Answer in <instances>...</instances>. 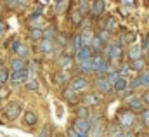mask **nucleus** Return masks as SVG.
Returning <instances> with one entry per match:
<instances>
[{
  "label": "nucleus",
  "mask_w": 149,
  "mask_h": 137,
  "mask_svg": "<svg viewBox=\"0 0 149 137\" xmlns=\"http://www.w3.org/2000/svg\"><path fill=\"white\" fill-rule=\"evenodd\" d=\"M135 122H137L135 113H132V111H128V109H121V111L118 113V116H116V125H118L121 130H130V129L135 125Z\"/></svg>",
  "instance_id": "1"
},
{
  "label": "nucleus",
  "mask_w": 149,
  "mask_h": 137,
  "mask_svg": "<svg viewBox=\"0 0 149 137\" xmlns=\"http://www.w3.org/2000/svg\"><path fill=\"white\" fill-rule=\"evenodd\" d=\"M92 66H94V73L99 75V76H106L113 69V66L109 64V61L104 59V56H101V54H97V56L92 57Z\"/></svg>",
  "instance_id": "2"
},
{
  "label": "nucleus",
  "mask_w": 149,
  "mask_h": 137,
  "mask_svg": "<svg viewBox=\"0 0 149 137\" xmlns=\"http://www.w3.org/2000/svg\"><path fill=\"white\" fill-rule=\"evenodd\" d=\"M104 52H106L104 59H108V61H120L123 57V47L118 42L116 43H106Z\"/></svg>",
  "instance_id": "3"
},
{
  "label": "nucleus",
  "mask_w": 149,
  "mask_h": 137,
  "mask_svg": "<svg viewBox=\"0 0 149 137\" xmlns=\"http://www.w3.org/2000/svg\"><path fill=\"white\" fill-rule=\"evenodd\" d=\"M21 111H23V104L19 103V101H10V103L5 104V108H3V115L10 122L12 120H17L19 115H21Z\"/></svg>",
  "instance_id": "4"
},
{
  "label": "nucleus",
  "mask_w": 149,
  "mask_h": 137,
  "mask_svg": "<svg viewBox=\"0 0 149 137\" xmlns=\"http://www.w3.org/2000/svg\"><path fill=\"white\" fill-rule=\"evenodd\" d=\"M70 87L74 89V90L80 94V92H83V90H87V89L90 87V82H88V78H87V76L78 75V76H73V78L70 80Z\"/></svg>",
  "instance_id": "5"
},
{
  "label": "nucleus",
  "mask_w": 149,
  "mask_h": 137,
  "mask_svg": "<svg viewBox=\"0 0 149 137\" xmlns=\"http://www.w3.org/2000/svg\"><path fill=\"white\" fill-rule=\"evenodd\" d=\"M12 52H14L17 57H21V59H26V57H30V54H31V49H30L28 45L21 43L19 40H14V42H12Z\"/></svg>",
  "instance_id": "6"
},
{
  "label": "nucleus",
  "mask_w": 149,
  "mask_h": 137,
  "mask_svg": "<svg viewBox=\"0 0 149 137\" xmlns=\"http://www.w3.org/2000/svg\"><path fill=\"white\" fill-rule=\"evenodd\" d=\"M28 78H30V73H28V68H26V69H23V71H10L9 82L12 85H23V83H26Z\"/></svg>",
  "instance_id": "7"
},
{
  "label": "nucleus",
  "mask_w": 149,
  "mask_h": 137,
  "mask_svg": "<svg viewBox=\"0 0 149 137\" xmlns=\"http://www.w3.org/2000/svg\"><path fill=\"white\" fill-rule=\"evenodd\" d=\"M61 96H63V99H64L68 104H78V103H80V94H78L74 89H71L70 85L63 89Z\"/></svg>",
  "instance_id": "8"
},
{
  "label": "nucleus",
  "mask_w": 149,
  "mask_h": 137,
  "mask_svg": "<svg viewBox=\"0 0 149 137\" xmlns=\"http://www.w3.org/2000/svg\"><path fill=\"white\" fill-rule=\"evenodd\" d=\"M127 108H128V111H132V113H141L142 109H144V103H142V99L141 97H137V96H130V97H127Z\"/></svg>",
  "instance_id": "9"
},
{
  "label": "nucleus",
  "mask_w": 149,
  "mask_h": 137,
  "mask_svg": "<svg viewBox=\"0 0 149 137\" xmlns=\"http://www.w3.org/2000/svg\"><path fill=\"white\" fill-rule=\"evenodd\" d=\"M95 87H97L99 92H102V94H109V92L113 90V82L108 78V76H99V78L95 80Z\"/></svg>",
  "instance_id": "10"
},
{
  "label": "nucleus",
  "mask_w": 149,
  "mask_h": 137,
  "mask_svg": "<svg viewBox=\"0 0 149 137\" xmlns=\"http://www.w3.org/2000/svg\"><path fill=\"white\" fill-rule=\"evenodd\" d=\"M57 66H59V69H64V71H70V69L74 66V57L71 56V54H63L59 59H57Z\"/></svg>",
  "instance_id": "11"
},
{
  "label": "nucleus",
  "mask_w": 149,
  "mask_h": 137,
  "mask_svg": "<svg viewBox=\"0 0 149 137\" xmlns=\"http://www.w3.org/2000/svg\"><path fill=\"white\" fill-rule=\"evenodd\" d=\"M104 10H106V2L104 0H94V2H90V16L92 17L102 16Z\"/></svg>",
  "instance_id": "12"
},
{
  "label": "nucleus",
  "mask_w": 149,
  "mask_h": 137,
  "mask_svg": "<svg viewBox=\"0 0 149 137\" xmlns=\"http://www.w3.org/2000/svg\"><path fill=\"white\" fill-rule=\"evenodd\" d=\"M81 103H83V106H87V108H95V106L101 104V96L95 94V92H88V94L83 96Z\"/></svg>",
  "instance_id": "13"
},
{
  "label": "nucleus",
  "mask_w": 149,
  "mask_h": 137,
  "mask_svg": "<svg viewBox=\"0 0 149 137\" xmlns=\"http://www.w3.org/2000/svg\"><path fill=\"white\" fill-rule=\"evenodd\" d=\"M73 129L80 134H88L90 132V123L88 120H83V118H74L73 122Z\"/></svg>",
  "instance_id": "14"
},
{
  "label": "nucleus",
  "mask_w": 149,
  "mask_h": 137,
  "mask_svg": "<svg viewBox=\"0 0 149 137\" xmlns=\"http://www.w3.org/2000/svg\"><path fill=\"white\" fill-rule=\"evenodd\" d=\"M74 57H76L78 63H81V61H88V59L94 57V50H92L90 47H81L80 50L74 52Z\"/></svg>",
  "instance_id": "15"
},
{
  "label": "nucleus",
  "mask_w": 149,
  "mask_h": 137,
  "mask_svg": "<svg viewBox=\"0 0 149 137\" xmlns=\"http://www.w3.org/2000/svg\"><path fill=\"white\" fill-rule=\"evenodd\" d=\"M38 50H40V54L49 56V54H52V52L56 50V43H54L52 40H42V42L38 43Z\"/></svg>",
  "instance_id": "16"
},
{
  "label": "nucleus",
  "mask_w": 149,
  "mask_h": 137,
  "mask_svg": "<svg viewBox=\"0 0 149 137\" xmlns=\"http://www.w3.org/2000/svg\"><path fill=\"white\" fill-rule=\"evenodd\" d=\"M43 17L42 16H37V14H31L28 17V26L30 30H43Z\"/></svg>",
  "instance_id": "17"
},
{
  "label": "nucleus",
  "mask_w": 149,
  "mask_h": 137,
  "mask_svg": "<svg viewBox=\"0 0 149 137\" xmlns=\"http://www.w3.org/2000/svg\"><path fill=\"white\" fill-rule=\"evenodd\" d=\"M68 80H71L70 71L59 69V71H56V73H54V83H57V85H64V83H68Z\"/></svg>",
  "instance_id": "18"
},
{
  "label": "nucleus",
  "mask_w": 149,
  "mask_h": 137,
  "mask_svg": "<svg viewBox=\"0 0 149 137\" xmlns=\"http://www.w3.org/2000/svg\"><path fill=\"white\" fill-rule=\"evenodd\" d=\"M23 123L26 125V127H35L38 123V116L37 113H33V111H24V115H23Z\"/></svg>",
  "instance_id": "19"
},
{
  "label": "nucleus",
  "mask_w": 149,
  "mask_h": 137,
  "mask_svg": "<svg viewBox=\"0 0 149 137\" xmlns=\"http://www.w3.org/2000/svg\"><path fill=\"white\" fill-rule=\"evenodd\" d=\"M127 57L130 59V61H135V59H141V57H144V54H142V49L139 47V45H130V49H128V52H127Z\"/></svg>",
  "instance_id": "20"
},
{
  "label": "nucleus",
  "mask_w": 149,
  "mask_h": 137,
  "mask_svg": "<svg viewBox=\"0 0 149 137\" xmlns=\"http://www.w3.org/2000/svg\"><path fill=\"white\" fill-rule=\"evenodd\" d=\"M127 89H128V78H118L116 82H113V90L114 92H118V94L123 96V92Z\"/></svg>",
  "instance_id": "21"
},
{
  "label": "nucleus",
  "mask_w": 149,
  "mask_h": 137,
  "mask_svg": "<svg viewBox=\"0 0 149 137\" xmlns=\"http://www.w3.org/2000/svg\"><path fill=\"white\" fill-rule=\"evenodd\" d=\"M28 68V63L26 59H21V57H12L10 59V69L12 71H23V69Z\"/></svg>",
  "instance_id": "22"
},
{
  "label": "nucleus",
  "mask_w": 149,
  "mask_h": 137,
  "mask_svg": "<svg viewBox=\"0 0 149 137\" xmlns=\"http://www.w3.org/2000/svg\"><path fill=\"white\" fill-rule=\"evenodd\" d=\"M146 59L144 57H141V59H135V61H130V64H128V68L132 69V71H137V73H142L144 69H146Z\"/></svg>",
  "instance_id": "23"
},
{
  "label": "nucleus",
  "mask_w": 149,
  "mask_h": 137,
  "mask_svg": "<svg viewBox=\"0 0 149 137\" xmlns=\"http://www.w3.org/2000/svg\"><path fill=\"white\" fill-rule=\"evenodd\" d=\"M135 38H137V35L134 33V31H128V33H125L121 38H120V42H118V43H120L121 47H123V45H127V43H128V45H134V43H135Z\"/></svg>",
  "instance_id": "24"
},
{
  "label": "nucleus",
  "mask_w": 149,
  "mask_h": 137,
  "mask_svg": "<svg viewBox=\"0 0 149 137\" xmlns=\"http://www.w3.org/2000/svg\"><path fill=\"white\" fill-rule=\"evenodd\" d=\"M57 33H59V31H57V28H56V26H52V24H49V26L43 30V40H52V42H54V40H56V36H57Z\"/></svg>",
  "instance_id": "25"
},
{
  "label": "nucleus",
  "mask_w": 149,
  "mask_h": 137,
  "mask_svg": "<svg viewBox=\"0 0 149 137\" xmlns=\"http://www.w3.org/2000/svg\"><path fill=\"white\" fill-rule=\"evenodd\" d=\"M78 69H80V73H83V76H85V75H88V73H94V66H92V59L78 63Z\"/></svg>",
  "instance_id": "26"
},
{
  "label": "nucleus",
  "mask_w": 149,
  "mask_h": 137,
  "mask_svg": "<svg viewBox=\"0 0 149 137\" xmlns=\"http://www.w3.org/2000/svg\"><path fill=\"white\" fill-rule=\"evenodd\" d=\"M70 3H71V0H57V2H56V12H57V14L68 12Z\"/></svg>",
  "instance_id": "27"
},
{
  "label": "nucleus",
  "mask_w": 149,
  "mask_h": 137,
  "mask_svg": "<svg viewBox=\"0 0 149 137\" xmlns=\"http://www.w3.org/2000/svg\"><path fill=\"white\" fill-rule=\"evenodd\" d=\"M78 12L81 16L90 14V0H78Z\"/></svg>",
  "instance_id": "28"
},
{
  "label": "nucleus",
  "mask_w": 149,
  "mask_h": 137,
  "mask_svg": "<svg viewBox=\"0 0 149 137\" xmlns=\"http://www.w3.org/2000/svg\"><path fill=\"white\" fill-rule=\"evenodd\" d=\"M71 47L74 49V52L80 50L81 47H85V45H83V36H81V33H76L73 38H71Z\"/></svg>",
  "instance_id": "29"
},
{
  "label": "nucleus",
  "mask_w": 149,
  "mask_h": 137,
  "mask_svg": "<svg viewBox=\"0 0 149 137\" xmlns=\"http://www.w3.org/2000/svg\"><path fill=\"white\" fill-rule=\"evenodd\" d=\"M26 89L28 90H31V92H37L38 89H40V82H38V78H33V76H30L28 80H26Z\"/></svg>",
  "instance_id": "30"
},
{
  "label": "nucleus",
  "mask_w": 149,
  "mask_h": 137,
  "mask_svg": "<svg viewBox=\"0 0 149 137\" xmlns=\"http://www.w3.org/2000/svg\"><path fill=\"white\" fill-rule=\"evenodd\" d=\"M74 115H76V118H83V120H88V116H90L87 106H78V108L74 109Z\"/></svg>",
  "instance_id": "31"
},
{
  "label": "nucleus",
  "mask_w": 149,
  "mask_h": 137,
  "mask_svg": "<svg viewBox=\"0 0 149 137\" xmlns=\"http://www.w3.org/2000/svg\"><path fill=\"white\" fill-rule=\"evenodd\" d=\"M68 42H70V38H68V35H66V33H57L56 40H54V43H56V45H59V47H66V45H68Z\"/></svg>",
  "instance_id": "32"
},
{
  "label": "nucleus",
  "mask_w": 149,
  "mask_h": 137,
  "mask_svg": "<svg viewBox=\"0 0 149 137\" xmlns=\"http://www.w3.org/2000/svg\"><path fill=\"white\" fill-rule=\"evenodd\" d=\"M116 28H118V24H116V19H114V17H108V19L104 21V26H102V30H108V31L111 33V31H114Z\"/></svg>",
  "instance_id": "33"
},
{
  "label": "nucleus",
  "mask_w": 149,
  "mask_h": 137,
  "mask_svg": "<svg viewBox=\"0 0 149 137\" xmlns=\"http://www.w3.org/2000/svg\"><path fill=\"white\" fill-rule=\"evenodd\" d=\"M30 40L40 43L43 40V30H30Z\"/></svg>",
  "instance_id": "34"
},
{
  "label": "nucleus",
  "mask_w": 149,
  "mask_h": 137,
  "mask_svg": "<svg viewBox=\"0 0 149 137\" xmlns=\"http://www.w3.org/2000/svg\"><path fill=\"white\" fill-rule=\"evenodd\" d=\"M97 38H99V40H101V42H102V43L106 45V43H109L111 33H109L108 30H102V28H101V30H99V33H97Z\"/></svg>",
  "instance_id": "35"
},
{
  "label": "nucleus",
  "mask_w": 149,
  "mask_h": 137,
  "mask_svg": "<svg viewBox=\"0 0 149 137\" xmlns=\"http://www.w3.org/2000/svg\"><path fill=\"white\" fill-rule=\"evenodd\" d=\"M71 23H73L74 26H81V23H83V16H81L78 10H73V12H71Z\"/></svg>",
  "instance_id": "36"
},
{
  "label": "nucleus",
  "mask_w": 149,
  "mask_h": 137,
  "mask_svg": "<svg viewBox=\"0 0 149 137\" xmlns=\"http://www.w3.org/2000/svg\"><path fill=\"white\" fill-rule=\"evenodd\" d=\"M28 73L33 75V78H37V75L40 73V64H38L37 61H31V63H30V66H28Z\"/></svg>",
  "instance_id": "37"
},
{
  "label": "nucleus",
  "mask_w": 149,
  "mask_h": 137,
  "mask_svg": "<svg viewBox=\"0 0 149 137\" xmlns=\"http://www.w3.org/2000/svg\"><path fill=\"white\" fill-rule=\"evenodd\" d=\"M9 76H10L9 69L0 68V87H2V85H5V83H9Z\"/></svg>",
  "instance_id": "38"
},
{
  "label": "nucleus",
  "mask_w": 149,
  "mask_h": 137,
  "mask_svg": "<svg viewBox=\"0 0 149 137\" xmlns=\"http://www.w3.org/2000/svg\"><path fill=\"white\" fill-rule=\"evenodd\" d=\"M139 87H142V82H141V78H139V76H135V78L128 80V89H130V90H137Z\"/></svg>",
  "instance_id": "39"
},
{
  "label": "nucleus",
  "mask_w": 149,
  "mask_h": 137,
  "mask_svg": "<svg viewBox=\"0 0 149 137\" xmlns=\"http://www.w3.org/2000/svg\"><path fill=\"white\" fill-rule=\"evenodd\" d=\"M141 122H142V125H144L146 129H149V108H146V109L141 111Z\"/></svg>",
  "instance_id": "40"
},
{
  "label": "nucleus",
  "mask_w": 149,
  "mask_h": 137,
  "mask_svg": "<svg viewBox=\"0 0 149 137\" xmlns=\"http://www.w3.org/2000/svg\"><path fill=\"white\" fill-rule=\"evenodd\" d=\"M120 132H123V130H121V129H120V127L114 123V125H111V127L108 129V132H106V137H116L118 134H120Z\"/></svg>",
  "instance_id": "41"
},
{
  "label": "nucleus",
  "mask_w": 149,
  "mask_h": 137,
  "mask_svg": "<svg viewBox=\"0 0 149 137\" xmlns=\"http://www.w3.org/2000/svg\"><path fill=\"white\" fill-rule=\"evenodd\" d=\"M81 36H83V45H85V47H90L92 38H94L92 31H81Z\"/></svg>",
  "instance_id": "42"
},
{
  "label": "nucleus",
  "mask_w": 149,
  "mask_h": 137,
  "mask_svg": "<svg viewBox=\"0 0 149 137\" xmlns=\"http://www.w3.org/2000/svg\"><path fill=\"white\" fill-rule=\"evenodd\" d=\"M139 78H141V82H142V87H148L149 89V71H142V73L139 75Z\"/></svg>",
  "instance_id": "43"
},
{
  "label": "nucleus",
  "mask_w": 149,
  "mask_h": 137,
  "mask_svg": "<svg viewBox=\"0 0 149 137\" xmlns=\"http://www.w3.org/2000/svg\"><path fill=\"white\" fill-rule=\"evenodd\" d=\"M66 136L68 137H88V134H80V132H76L73 127H70L68 129V132H66Z\"/></svg>",
  "instance_id": "44"
},
{
  "label": "nucleus",
  "mask_w": 149,
  "mask_h": 137,
  "mask_svg": "<svg viewBox=\"0 0 149 137\" xmlns=\"http://www.w3.org/2000/svg\"><path fill=\"white\" fill-rule=\"evenodd\" d=\"M50 134H52V127H50V125H45V127L42 129V132H40L38 137H50Z\"/></svg>",
  "instance_id": "45"
},
{
  "label": "nucleus",
  "mask_w": 149,
  "mask_h": 137,
  "mask_svg": "<svg viewBox=\"0 0 149 137\" xmlns=\"http://www.w3.org/2000/svg\"><path fill=\"white\" fill-rule=\"evenodd\" d=\"M3 2H5L7 9H17V2L19 0H3Z\"/></svg>",
  "instance_id": "46"
},
{
  "label": "nucleus",
  "mask_w": 149,
  "mask_h": 137,
  "mask_svg": "<svg viewBox=\"0 0 149 137\" xmlns=\"http://www.w3.org/2000/svg\"><path fill=\"white\" fill-rule=\"evenodd\" d=\"M141 49H142V54L146 52V54L149 56V35L144 38V43H142V47H141Z\"/></svg>",
  "instance_id": "47"
},
{
  "label": "nucleus",
  "mask_w": 149,
  "mask_h": 137,
  "mask_svg": "<svg viewBox=\"0 0 149 137\" xmlns=\"http://www.w3.org/2000/svg\"><path fill=\"white\" fill-rule=\"evenodd\" d=\"M141 99H142L144 106H148V108H149V90H146V92L142 94V97H141Z\"/></svg>",
  "instance_id": "48"
},
{
  "label": "nucleus",
  "mask_w": 149,
  "mask_h": 137,
  "mask_svg": "<svg viewBox=\"0 0 149 137\" xmlns=\"http://www.w3.org/2000/svg\"><path fill=\"white\" fill-rule=\"evenodd\" d=\"M5 31H7V23H3V21H0V38L5 35Z\"/></svg>",
  "instance_id": "49"
},
{
  "label": "nucleus",
  "mask_w": 149,
  "mask_h": 137,
  "mask_svg": "<svg viewBox=\"0 0 149 137\" xmlns=\"http://www.w3.org/2000/svg\"><path fill=\"white\" fill-rule=\"evenodd\" d=\"M26 3H28V0H19V2H17V9H24Z\"/></svg>",
  "instance_id": "50"
},
{
  "label": "nucleus",
  "mask_w": 149,
  "mask_h": 137,
  "mask_svg": "<svg viewBox=\"0 0 149 137\" xmlns=\"http://www.w3.org/2000/svg\"><path fill=\"white\" fill-rule=\"evenodd\" d=\"M125 137H135V134L130 132V130H125Z\"/></svg>",
  "instance_id": "51"
},
{
  "label": "nucleus",
  "mask_w": 149,
  "mask_h": 137,
  "mask_svg": "<svg viewBox=\"0 0 149 137\" xmlns=\"http://www.w3.org/2000/svg\"><path fill=\"white\" fill-rule=\"evenodd\" d=\"M116 137H125V130H123V132H120V134H118Z\"/></svg>",
  "instance_id": "52"
}]
</instances>
